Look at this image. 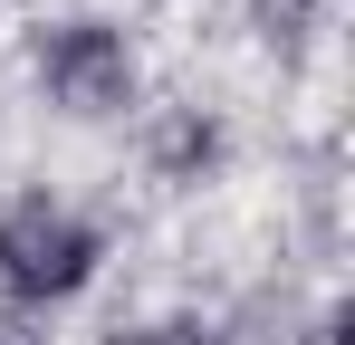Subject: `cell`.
I'll list each match as a JSON object with an SVG mask.
<instances>
[{
	"label": "cell",
	"mask_w": 355,
	"mask_h": 345,
	"mask_svg": "<svg viewBox=\"0 0 355 345\" xmlns=\"http://www.w3.org/2000/svg\"><path fill=\"white\" fill-rule=\"evenodd\" d=\"M96 259H106L96 221H77V211L49 202V192H19V202L0 211V288H10L19 307L77 297V288L96 278Z\"/></svg>",
	"instance_id": "cell-1"
},
{
	"label": "cell",
	"mask_w": 355,
	"mask_h": 345,
	"mask_svg": "<svg viewBox=\"0 0 355 345\" xmlns=\"http://www.w3.org/2000/svg\"><path fill=\"white\" fill-rule=\"evenodd\" d=\"M39 87L67 115H125L135 106V48L106 19H58L39 29Z\"/></svg>",
	"instance_id": "cell-2"
},
{
	"label": "cell",
	"mask_w": 355,
	"mask_h": 345,
	"mask_svg": "<svg viewBox=\"0 0 355 345\" xmlns=\"http://www.w3.org/2000/svg\"><path fill=\"white\" fill-rule=\"evenodd\" d=\"M211 154H221V134H211V125H192V115L154 134V163H164V172H192V163H211Z\"/></svg>",
	"instance_id": "cell-3"
},
{
	"label": "cell",
	"mask_w": 355,
	"mask_h": 345,
	"mask_svg": "<svg viewBox=\"0 0 355 345\" xmlns=\"http://www.w3.org/2000/svg\"><path fill=\"white\" fill-rule=\"evenodd\" d=\"M106 345H211V326L202 317H154V326H116Z\"/></svg>",
	"instance_id": "cell-4"
},
{
	"label": "cell",
	"mask_w": 355,
	"mask_h": 345,
	"mask_svg": "<svg viewBox=\"0 0 355 345\" xmlns=\"http://www.w3.org/2000/svg\"><path fill=\"white\" fill-rule=\"evenodd\" d=\"M250 19H259V39H297L317 19V0H250Z\"/></svg>",
	"instance_id": "cell-5"
}]
</instances>
